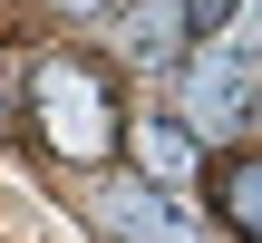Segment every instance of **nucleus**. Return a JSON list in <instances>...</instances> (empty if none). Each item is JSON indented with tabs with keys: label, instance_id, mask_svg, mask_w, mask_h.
I'll use <instances>...</instances> for the list:
<instances>
[{
	"label": "nucleus",
	"instance_id": "7ed1b4c3",
	"mask_svg": "<svg viewBox=\"0 0 262 243\" xmlns=\"http://www.w3.org/2000/svg\"><path fill=\"white\" fill-rule=\"evenodd\" d=\"M97 214H107V234H126V243H204L194 214L165 185H146V175H107L97 185Z\"/></svg>",
	"mask_w": 262,
	"mask_h": 243
},
{
	"label": "nucleus",
	"instance_id": "423d86ee",
	"mask_svg": "<svg viewBox=\"0 0 262 243\" xmlns=\"http://www.w3.org/2000/svg\"><path fill=\"white\" fill-rule=\"evenodd\" d=\"M175 29H185V10H175V0L136 10V19H126V58H146V68H156V58H175Z\"/></svg>",
	"mask_w": 262,
	"mask_h": 243
},
{
	"label": "nucleus",
	"instance_id": "20e7f679",
	"mask_svg": "<svg viewBox=\"0 0 262 243\" xmlns=\"http://www.w3.org/2000/svg\"><path fill=\"white\" fill-rule=\"evenodd\" d=\"M136 156H146V185H185V175H194V127L146 117V127H136Z\"/></svg>",
	"mask_w": 262,
	"mask_h": 243
},
{
	"label": "nucleus",
	"instance_id": "f03ea898",
	"mask_svg": "<svg viewBox=\"0 0 262 243\" xmlns=\"http://www.w3.org/2000/svg\"><path fill=\"white\" fill-rule=\"evenodd\" d=\"M175 78H185V127H194V136H233V127L253 117V97H262V58L243 39H204Z\"/></svg>",
	"mask_w": 262,
	"mask_h": 243
},
{
	"label": "nucleus",
	"instance_id": "0eeeda50",
	"mask_svg": "<svg viewBox=\"0 0 262 243\" xmlns=\"http://www.w3.org/2000/svg\"><path fill=\"white\" fill-rule=\"evenodd\" d=\"M243 49H262V0H243Z\"/></svg>",
	"mask_w": 262,
	"mask_h": 243
},
{
	"label": "nucleus",
	"instance_id": "f257e3e1",
	"mask_svg": "<svg viewBox=\"0 0 262 243\" xmlns=\"http://www.w3.org/2000/svg\"><path fill=\"white\" fill-rule=\"evenodd\" d=\"M39 136L68 166H107V146H117V88H107V68L49 58L39 68Z\"/></svg>",
	"mask_w": 262,
	"mask_h": 243
},
{
	"label": "nucleus",
	"instance_id": "6e6552de",
	"mask_svg": "<svg viewBox=\"0 0 262 243\" xmlns=\"http://www.w3.org/2000/svg\"><path fill=\"white\" fill-rule=\"evenodd\" d=\"M58 10H78V19H97V10H117V0H58Z\"/></svg>",
	"mask_w": 262,
	"mask_h": 243
},
{
	"label": "nucleus",
	"instance_id": "39448f33",
	"mask_svg": "<svg viewBox=\"0 0 262 243\" xmlns=\"http://www.w3.org/2000/svg\"><path fill=\"white\" fill-rule=\"evenodd\" d=\"M214 195H224V224H233V234H253V243H262V156H233Z\"/></svg>",
	"mask_w": 262,
	"mask_h": 243
}]
</instances>
